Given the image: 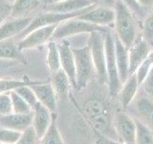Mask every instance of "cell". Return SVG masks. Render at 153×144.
Wrapping results in <instances>:
<instances>
[{
  "label": "cell",
  "instance_id": "1",
  "mask_svg": "<svg viewBox=\"0 0 153 144\" xmlns=\"http://www.w3.org/2000/svg\"><path fill=\"white\" fill-rule=\"evenodd\" d=\"M83 112L91 126L100 136L115 139L114 136H116V134L113 127L114 116L111 117L107 106L102 99L93 97L87 100L83 105Z\"/></svg>",
  "mask_w": 153,
  "mask_h": 144
},
{
  "label": "cell",
  "instance_id": "2",
  "mask_svg": "<svg viewBox=\"0 0 153 144\" xmlns=\"http://www.w3.org/2000/svg\"><path fill=\"white\" fill-rule=\"evenodd\" d=\"M114 11V35L129 49L139 35L135 17L131 10L121 0L116 1Z\"/></svg>",
  "mask_w": 153,
  "mask_h": 144
},
{
  "label": "cell",
  "instance_id": "3",
  "mask_svg": "<svg viewBox=\"0 0 153 144\" xmlns=\"http://www.w3.org/2000/svg\"><path fill=\"white\" fill-rule=\"evenodd\" d=\"M72 50L76 67V89L81 90L87 86L93 75L96 74L95 67L88 45L80 48H72Z\"/></svg>",
  "mask_w": 153,
  "mask_h": 144
},
{
  "label": "cell",
  "instance_id": "4",
  "mask_svg": "<svg viewBox=\"0 0 153 144\" xmlns=\"http://www.w3.org/2000/svg\"><path fill=\"white\" fill-rule=\"evenodd\" d=\"M104 47H105V65L107 73V86L109 94L115 97L122 88V82L120 80L116 57H115V42L114 34L109 30L104 34Z\"/></svg>",
  "mask_w": 153,
  "mask_h": 144
},
{
  "label": "cell",
  "instance_id": "5",
  "mask_svg": "<svg viewBox=\"0 0 153 144\" xmlns=\"http://www.w3.org/2000/svg\"><path fill=\"white\" fill-rule=\"evenodd\" d=\"M106 33V32H105ZM103 32L96 31L89 34L88 47L91 57L100 83L107 85V73L105 65V47H104V34Z\"/></svg>",
  "mask_w": 153,
  "mask_h": 144
},
{
  "label": "cell",
  "instance_id": "6",
  "mask_svg": "<svg viewBox=\"0 0 153 144\" xmlns=\"http://www.w3.org/2000/svg\"><path fill=\"white\" fill-rule=\"evenodd\" d=\"M109 27H102V26H98L95 24L89 23L87 21L81 20L79 17H75L66 20L59 24L54 33V35L52 37V40L56 41V40H65L68 37H73L79 34H83L87 33L90 34L92 32L100 31V32H107L109 30Z\"/></svg>",
  "mask_w": 153,
  "mask_h": 144
},
{
  "label": "cell",
  "instance_id": "7",
  "mask_svg": "<svg viewBox=\"0 0 153 144\" xmlns=\"http://www.w3.org/2000/svg\"><path fill=\"white\" fill-rule=\"evenodd\" d=\"M94 7H96V6H91L87 9L82 10V11H79L76 13H71V14L43 12L39 14H37L36 17H33V20L31 21L30 24H29V26L17 37H19V40H20L24 37H26L29 33L36 30V29L45 27V26H51V25H59V24L64 22L66 20H69V19L80 16L81 14L87 13Z\"/></svg>",
  "mask_w": 153,
  "mask_h": 144
},
{
  "label": "cell",
  "instance_id": "8",
  "mask_svg": "<svg viewBox=\"0 0 153 144\" xmlns=\"http://www.w3.org/2000/svg\"><path fill=\"white\" fill-rule=\"evenodd\" d=\"M113 127L119 141L124 144H135L136 140V120L124 110L115 113Z\"/></svg>",
  "mask_w": 153,
  "mask_h": 144
},
{
  "label": "cell",
  "instance_id": "9",
  "mask_svg": "<svg viewBox=\"0 0 153 144\" xmlns=\"http://www.w3.org/2000/svg\"><path fill=\"white\" fill-rule=\"evenodd\" d=\"M152 50L148 43L141 34H139L135 41L128 49L129 52V75L135 74L140 66L146 61L148 54Z\"/></svg>",
  "mask_w": 153,
  "mask_h": 144
},
{
  "label": "cell",
  "instance_id": "10",
  "mask_svg": "<svg viewBox=\"0 0 153 144\" xmlns=\"http://www.w3.org/2000/svg\"><path fill=\"white\" fill-rule=\"evenodd\" d=\"M56 27L57 25L45 26L36 29L29 33L22 40L17 41L19 50L23 51L26 49H31V48H35L44 44L46 42H49V40H52V37L54 35Z\"/></svg>",
  "mask_w": 153,
  "mask_h": 144
},
{
  "label": "cell",
  "instance_id": "11",
  "mask_svg": "<svg viewBox=\"0 0 153 144\" xmlns=\"http://www.w3.org/2000/svg\"><path fill=\"white\" fill-rule=\"evenodd\" d=\"M60 56V67L68 76L72 86L76 88V67L73 50L70 46V43L66 40H62L60 43L57 44Z\"/></svg>",
  "mask_w": 153,
  "mask_h": 144
},
{
  "label": "cell",
  "instance_id": "12",
  "mask_svg": "<svg viewBox=\"0 0 153 144\" xmlns=\"http://www.w3.org/2000/svg\"><path fill=\"white\" fill-rule=\"evenodd\" d=\"M53 119L52 112L45 106L37 102L33 107V125L38 140L44 136L48 128L50 127Z\"/></svg>",
  "mask_w": 153,
  "mask_h": 144
},
{
  "label": "cell",
  "instance_id": "13",
  "mask_svg": "<svg viewBox=\"0 0 153 144\" xmlns=\"http://www.w3.org/2000/svg\"><path fill=\"white\" fill-rule=\"evenodd\" d=\"M30 86L36 94L37 102L45 106L52 113L55 112L56 109L57 96L52 85L48 83H42V82H36Z\"/></svg>",
  "mask_w": 153,
  "mask_h": 144
},
{
  "label": "cell",
  "instance_id": "14",
  "mask_svg": "<svg viewBox=\"0 0 153 144\" xmlns=\"http://www.w3.org/2000/svg\"><path fill=\"white\" fill-rule=\"evenodd\" d=\"M79 18L98 26L108 27L114 23L115 11L114 9L94 7L87 13L81 14L80 16H79Z\"/></svg>",
  "mask_w": 153,
  "mask_h": 144
},
{
  "label": "cell",
  "instance_id": "15",
  "mask_svg": "<svg viewBox=\"0 0 153 144\" xmlns=\"http://www.w3.org/2000/svg\"><path fill=\"white\" fill-rule=\"evenodd\" d=\"M33 20V17H10L0 25V40L13 38L16 36H19L29 26Z\"/></svg>",
  "mask_w": 153,
  "mask_h": 144
},
{
  "label": "cell",
  "instance_id": "16",
  "mask_svg": "<svg viewBox=\"0 0 153 144\" xmlns=\"http://www.w3.org/2000/svg\"><path fill=\"white\" fill-rule=\"evenodd\" d=\"M140 86H141L138 82L136 73L129 76L127 80L122 85V88L120 89L117 97L123 110H126L134 102Z\"/></svg>",
  "mask_w": 153,
  "mask_h": 144
},
{
  "label": "cell",
  "instance_id": "17",
  "mask_svg": "<svg viewBox=\"0 0 153 144\" xmlns=\"http://www.w3.org/2000/svg\"><path fill=\"white\" fill-rule=\"evenodd\" d=\"M33 125V112L30 113H10L0 116V127L24 132Z\"/></svg>",
  "mask_w": 153,
  "mask_h": 144
},
{
  "label": "cell",
  "instance_id": "18",
  "mask_svg": "<svg viewBox=\"0 0 153 144\" xmlns=\"http://www.w3.org/2000/svg\"><path fill=\"white\" fill-rule=\"evenodd\" d=\"M94 5L89 0H64L59 3L47 4L42 7L44 12L60 13V14H71L82 11Z\"/></svg>",
  "mask_w": 153,
  "mask_h": 144
},
{
  "label": "cell",
  "instance_id": "19",
  "mask_svg": "<svg viewBox=\"0 0 153 144\" xmlns=\"http://www.w3.org/2000/svg\"><path fill=\"white\" fill-rule=\"evenodd\" d=\"M115 42V57L118 67V72L120 76V80L122 85L127 80L129 75V52L128 48L124 46L123 43L114 35Z\"/></svg>",
  "mask_w": 153,
  "mask_h": 144
},
{
  "label": "cell",
  "instance_id": "20",
  "mask_svg": "<svg viewBox=\"0 0 153 144\" xmlns=\"http://www.w3.org/2000/svg\"><path fill=\"white\" fill-rule=\"evenodd\" d=\"M138 119L145 123L153 132V99L150 96L142 95L134 100Z\"/></svg>",
  "mask_w": 153,
  "mask_h": 144
},
{
  "label": "cell",
  "instance_id": "21",
  "mask_svg": "<svg viewBox=\"0 0 153 144\" xmlns=\"http://www.w3.org/2000/svg\"><path fill=\"white\" fill-rule=\"evenodd\" d=\"M0 60L26 62L22 51L19 50L17 46V42L14 41L13 38L0 40Z\"/></svg>",
  "mask_w": 153,
  "mask_h": 144
},
{
  "label": "cell",
  "instance_id": "22",
  "mask_svg": "<svg viewBox=\"0 0 153 144\" xmlns=\"http://www.w3.org/2000/svg\"><path fill=\"white\" fill-rule=\"evenodd\" d=\"M51 85L56 96H60V97H65L69 93L70 88L72 86L68 76L65 74V72L62 69H59V71L52 74Z\"/></svg>",
  "mask_w": 153,
  "mask_h": 144
},
{
  "label": "cell",
  "instance_id": "23",
  "mask_svg": "<svg viewBox=\"0 0 153 144\" xmlns=\"http://www.w3.org/2000/svg\"><path fill=\"white\" fill-rule=\"evenodd\" d=\"M39 0H14L11 17H25L27 14L39 6Z\"/></svg>",
  "mask_w": 153,
  "mask_h": 144
},
{
  "label": "cell",
  "instance_id": "24",
  "mask_svg": "<svg viewBox=\"0 0 153 144\" xmlns=\"http://www.w3.org/2000/svg\"><path fill=\"white\" fill-rule=\"evenodd\" d=\"M47 57H46V62L47 66L49 68L50 72L53 74L55 72L61 69L60 67V56L59 51V46H57L56 41L50 40L48 42L47 46Z\"/></svg>",
  "mask_w": 153,
  "mask_h": 144
},
{
  "label": "cell",
  "instance_id": "25",
  "mask_svg": "<svg viewBox=\"0 0 153 144\" xmlns=\"http://www.w3.org/2000/svg\"><path fill=\"white\" fill-rule=\"evenodd\" d=\"M38 142L39 144H64L61 134L59 133V127H57L56 115L53 116L50 127L48 128L47 132L38 140Z\"/></svg>",
  "mask_w": 153,
  "mask_h": 144
},
{
  "label": "cell",
  "instance_id": "26",
  "mask_svg": "<svg viewBox=\"0 0 153 144\" xmlns=\"http://www.w3.org/2000/svg\"><path fill=\"white\" fill-rule=\"evenodd\" d=\"M136 120V140L135 144H153V132L141 120Z\"/></svg>",
  "mask_w": 153,
  "mask_h": 144
},
{
  "label": "cell",
  "instance_id": "27",
  "mask_svg": "<svg viewBox=\"0 0 153 144\" xmlns=\"http://www.w3.org/2000/svg\"><path fill=\"white\" fill-rule=\"evenodd\" d=\"M11 95L12 104H13V112L14 113H30L33 112V108L29 105L22 97H20L16 91H10Z\"/></svg>",
  "mask_w": 153,
  "mask_h": 144
},
{
  "label": "cell",
  "instance_id": "28",
  "mask_svg": "<svg viewBox=\"0 0 153 144\" xmlns=\"http://www.w3.org/2000/svg\"><path fill=\"white\" fill-rule=\"evenodd\" d=\"M36 82L30 81H20V80H12V79H0V93H6L16 89L18 88L27 85H33Z\"/></svg>",
  "mask_w": 153,
  "mask_h": 144
},
{
  "label": "cell",
  "instance_id": "29",
  "mask_svg": "<svg viewBox=\"0 0 153 144\" xmlns=\"http://www.w3.org/2000/svg\"><path fill=\"white\" fill-rule=\"evenodd\" d=\"M152 66H153V49L150 51L146 61L143 62V64L140 66V68L136 72L138 82H139V84H140V86L143 83V81L146 80V76L149 73Z\"/></svg>",
  "mask_w": 153,
  "mask_h": 144
},
{
  "label": "cell",
  "instance_id": "30",
  "mask_svg": "<svg viewBox=\"0 0 153 144\" xmlns=\"http://www.w3.org/2000/svg\"><path fill=\"white\" fill-rule=\"evenodd\" d=\"M20 136V132L0 127V143L2 144H14Z\"/></svg>",
  "mask_w": 153,
  "mask_h": 144
},
{
  "label": "cell",
  "instance_id": "31",
  "mask_svg": "<svg viewBox=\"0 0 153 144\" xmlns=\"http://www.w3.org/2000/svg\"><path fill=\"white\" fill-rule=\"evenodd\" d=\"M141 35L153 48V13L149 14L145 18Z\"/></svg>",
  "mask_w": 153,
  "mask_h": 144
},
{
  "label": "cell",
  "instance_id": "32",
  "mask_svg": "<svg viewBox=\"0 0 153 144\" xmlns=\"http://www.w3.org/2000/svg\"><path fill=\"white\" fill-rule=\"evenodd\" d=\"M30 86L31 85H27V86H20V88L14 89V91H16V92L19 96H20V97H22L33 108V106H35L37 103V99L36 97L35 92L33 91V89L31 88Z\"/></svg>",
  "mask_w": 153,
  "mask_h": 144
},
{
  "label": "cell",
  "instance_id": "33",
  "mask_svg": "<svg viewBox=\"0 0 153 144\" xmlns=\"http://www.w3.org/2000/svg\"><path fill=\"white\" fill-rule=\"evenodd\" d=\"M38 141V137L33 126L29 127L25 131L21 133L20 137L14 144H36Z\"/></svg>",
  "mask_w": 153,
  "mask_h": 144
},
{
  "label": "cell",
  "instance_id": "34",
  "mask_svg": "<svg viewBox=\"0 0 153 144\" xmlns=\"http://www.w3.org/2000/svg\"><path fill=\"white\" fill-rule=\"evenodd\" d=\"M13 104L10 92L0 93V116L13 113Z\"/></svg>",
  "mask_w": 153,
  "mask_h": 144
},
{
  "label": "cell",
  "instance_id": "35",
  "mask_svg": "<svg viewBox=\"0 0 153 144\" xmlns=\"http://www.w3.org/2000/svg\"><path fill=\"white\" fill-rule=\"evenodd\" d=\"M13 3L9 0H0V25L11 17Z\"/></svg>",
  "mask_w": 153,
  "mask_h": 144
},
{
  "label": "cell",
  "instance_id": "36",
  "mask_svg": "<svg viewBox=\"0 0 153 144\" xmlns=\"http://www.w3.org/2000/svg\"><path fill=\"white\" fill-rule=\"evenodd\" d=\"M121 1L123 2L131 10L133 14H135L139 17H143L145 16V9H143L136 0H121Z\"/></svg>",
  "mask_w": 153,
  "mask_h": 144
},
{
  "label": "cell",
  "instance_id": "37",
  "mask_svg": "<svg viewBox=\"0 0 153 144\" xmlns=\"http://www.w3.org/2000/svg\"><path fill=\"white\" fill-rule=\"evenodd\" d=\"M89 1L96 7L114 9L117 0H89Z\"/></svg>",
  "mask_w": 153,
  "mask_h": 144
},
{
  "label": "cell",
  "instance_id": "38",
  "mask_svg": "<svg viewBox=\"0 0 153 144\" xmlns=\"http://www.w3.org/2000/svg\"><path fill=\"white\" fill-rule=\"evenodd\" d=\"M97 144H124L116 139H112V138H108V137H104V136H100L98 143Z\"/></svg>",
  "mask_w": 153,
  "mask_h": 144
},
{
  "label": "cell",
  "instance_id": "39",
  "mask_svg": "<svg viewBox=\"0 0 153 144\" xmlns=\"http://www.w3.org/2000/svg\"><path fill=\"white\" fill-rule=\"evenodd\" d=\"M143 9L153 8V0H136Z\"/></svg>",
  "mask_w": 153,
  "mask_h": 144
},
{
  "label": "cell",
  "instance_id": "40",
  "mask_svg": "<svg viewBox=\"0 0 153 144\" xmlns=\"http://www.w3.org/2000/svg\"><path fill=\"white\" fill-rule=\"evenodd\" d=\"M13 61H7V60H0V69L7 68L9 66L13 65Z\"/></svg>",
  "mask_w": 153,
  "mask_h": 144
},
{
  "label": "cell",
  "instance_id": "41",
  "mask_svg": "<svg viewBox=\"0 0 153 144\" xmlns=\"http://www.w3.org/2000/svg\"><path fill=\"white\" fill-rule=\"evenodd\" d=\"M61 1H64V0H43V2H44V5H47V4H54V3H59V2H61Z\"/></svg>",
  "mask_w": 153,
  "mask_h": 144
},
{
  "label": "cell",
  "instance_id": "42",
  "mask_svg": "<svg viewBox=\"0 0 153 144\" xmlns=\"http://www.w3.org/2000/svg\"><path fill=\"white\" fill-rule=\"evenodd\" d=\"M9 1H11V2H12V3H13V1H14V0H9Z\"/></svg>",
  "mask_w": 153,
  "mask_h": 144
},
{
  "label": "cell",
  "instance_id": "43",
  "mask_svg": "<svg viewBox=\"0 0 153 144\" xmlns=\"http://www.w3.org/2000/svg\"><path fill=\"white\" fill-rule=\"evenodd\" d=\"M151 68H153V66H152V67H151Z\"/></svg>",
  "mask_w": 153,
  "mask_h": 144
},
{
  "label": "cell",
  "instance_id": "44",
  "mask_svg": "<svg viewBox=\"0 0 153 144\" xmlns=\"http://www.w3.org/2000/svg\"><path fill=\"white\" fill-rule=\"evenodd\" d=\"M0 144H2V143H0Z\"/></svg>",
  "mask_w": 153,
  "mask_h": 144
}]
</instances>
